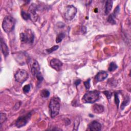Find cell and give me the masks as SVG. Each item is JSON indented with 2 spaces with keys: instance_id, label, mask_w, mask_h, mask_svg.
<instances>
[{
  "instance_id": "obj_13",
  "label": "cell",
  "mask_w": 131,
  "mask_h": 131,
  "mask_svg": "<svg viewBox=\"0 0 131 131\" xmlns=\"http://www.w3.org/2000/svg\"><path fill=\"white\" fill-rule=\"evenodd\" d=\"M1 46L2 53L5 57H7L9 54V49L7 45L5 43V42H3L2 39H1Z\"/></svg>"
},
{
  "instance_id": "obj_17",
  "label": "cell",
  "mask_w": 131,
  "mask_h": 131,
  "mask_svg": "<svg viewBox=\"0 0 131 131\" xmlns=\"http://www.w3.org/2000/svg\"><path fill=\"white\" fill-rule=\"evenodd\" d=\"M117 68H118V66L115 63L112 62L110 64V66L108 68V70H109V71L113 72V71L116 70L117 69Z\"/></svg>"
},
{
  "instance_id": "obj_19",
  "label": "cell",
  "mask_w": 131,
  "mask_h": 131,
  "mask_svg": "<svg viewBox=\"0 0 131 131\" xmlns=\"http://www.w3.org/2000/svg\"><path fill=\"white\" fill-rule=\"evenodd\" d=\"M115 16L113 15V14H111L109 15L108 19V21L109 23L112 25H114L116 24V22L115 20Z\"/></svg>"
},
{
  "instance_id": "obj_23",
  "label": "cell",
  "mask_w": 131,
  "mask_h": 131,
  "mask_svg": "<svg viewBox=\"0 0 131 131\" xmlns=\"http://www.w3.org/2000/svg\"><path fill=\"white\" fill-rule=\"evenodd\" d=\"M31 89V87L30 85H25L23 88V90L24 91V93H28Z\"/></svg>"
},
{
  "instance_id": "obj_29",
  "label": "cell",
  "mask_w": 131,
  "mask_h": 131,
  "mask_svg": "<svg viewBox=\"0 0 131 131\" xmlns=\"http://www.w3.org/2000/svg\"><path fill=\"white\" fill-rule=\"evenodd\" d=\"M104 94H105V95L107 97L108 99H110L111 97V96H112V93L109 91H104Z\"/></svg>"
},
{
  "instance_id": "obj_30",
  "label": "cell",
  "mask_w": 131,
  "mask_h": 131,
  "mask_svg": "<svg viewBox=\"0 0 131 131\" xmlns=\"http://www.w3.org/2000/svg\"><path fill=\"white\" fill-rule=\"evenodd\" d=\"M81 80H77V81H75V85L77 86V85H79L80 83H81Z\"/></svg>"
},
{
  "instance_id": "obj_12",
  "label": "cell",
  "mask_w": 131,
  "mask_h": 131,
  "mask_svg": "<svg viewBox=\"0 0 131 131\" xmlns=\"http://www.w3.org/2000/svg\"><path fill=\"white\" fill-rule=\"evenodd\" d=\"M108 76V74L107 72L101 71L99 72L95 77V80L96 82H102L105 80Z\"/></svg>"
},
{
  "instance_id": "obj_4",
  "label": "cell",
  "mask_w": 131,
  "mask_h": 131,
  "mask_svg": "<svg viewBox=\"0 0 131 131\" xmlns=\"http://www.w3.org/2000/svg\"><path fill=\"white\" fill-rule=\"evenodd\" d=\"M20 40L22 43L32 44L34 42V36L30 30H27L25 32L20 33Z\"/></svg>"
},
{
  "instance_id": "obj_24",
  "label": "cell",
  "mask_w": 131,
  "mask_h": 131,
  "mask_svg": "<svg viewBox=\"0 0 131 131\" xmlns=\"http://www.w3.org/2000/svg\"><path fill=\"white\" fill-rule=\"evenodd\" d=\"M36 77H37V80H38L39 83H41V82L43 81V80H44L43 77L42 76V75L41 72H40V73H39L38 74H37L36 75Z\"/></svg>"
},
{
  "instance_id": "obj_16",
  "label": "cell",
  "mask_w": 131,
  "mask_h": 131,
  "mask_svg": "<svg viewBox=\"0 0 131 131\" xmlns=\"http://www.w3.org/2000/svg\"><path fill=\"white\" fill-rule=\"evenodd\" d=\"M65 37V34L64 33L61 32L59 33L56 38V43H59L60 42H62L63 40L64 39Z\"/></svg>"
},
{
  "instance_id": "obj_1",
  "label": "cell",
  "mask_w": 131,
  "mask_h": 131,
  "mask_svg": "<svg viewBox=\"0 0 131 131\" xmlns=\"http://www.w3.org/2000/svg\"><path fill=\"white\" fill-rule=\"evenodd\" d=\"M49 107L51 118L55 117L58 114L60 110V99L57 97H53L50 100Z\"/></svg>"
},
{
  "instance_id": "obj_11",
  "label": "cell",
  "mask_w": 131,
  "mask_h": 131,
  "mask_svg": "<svg viewBox=\"0 0 131 131\" xmlns=\"http://www.w3.org/2000/svg\"><path fill=\"white\" fill-rule=\"evenodd\" d=\"M88 129L92 131H99L101 129V125L96 121H93L88 125Z\"/></svg>"
},
{
  "instance_id": "obj_3",
  "label": "cell",
  "mask_w": 131,
  "mask_h": 131,
  "mask_svg": "<svg viewBox=\"0 0 131 131\" xmlns=\"http://www.w3.org/2000/svg\"><path fill=\"white\" fill-rule=\"evenodd\" d=\"M99 97V92L97 90L89 91L84 96L83 100L86 103H93L98 100Z\"/></svg>"
},
{
  "instance_id": "obj_6",
  "label": "cell",
  "mask_w": 131,
  "mask_h": 131,
  "mask_svg": "<svg viewBox=\"0 0 131 131\" xmlns=\"http://www.w3.org/2000/svg\"><path fill=\"white\" fill-rule=\"evenodd\" d=\"M14 77L17 82L23 84L28 79V74L25 70L20 69L15 74Z\"/></svg>"
},
{
  "instance_id": "obj_22",
  "label": "cell",
  "mask_w": 131,
  "mask_h": 131,
  "mask_svg": "<svg viewBox=\"0 0 131 131\" xmlns=\"http://www.w3.org/2000/svg\"><path fill=\"white\" fill-rule=\"evenodd\" d=\"M6 119H7L6 114H5V113H1V125H2L3 123H4V122H5Z\"/></svg>"
},
{
  "instance_id": "obj_7",
  "label": "cell",
  "mask_w": 131,
  "mask_h": 131,
  "mask_svg": "<svg viewBox=\"0 0 131 131\" xmlns=\"http://www.w3.org/2000/svg\"><path fill=\"white\" fill-rule=\"evenodd\" d=\"M77 13V9L73 5H69L67 7L65 13V19L68 21H71L74 19Z\"/></svg>"
},
{
  "instance_id": "obj_15",
  "label": "cell",
  "mask_w": 131,
  "mask_h": 131,
  "mask_svg": "<svg viewBox=\"0 0 131 131\" xmlns=\"http://www.w3.org/2000/svg\"><path fill=\"white\" fill-rule=\"evenodd\" d=\"M113 2L111 0L107 1L105 5V14H108L112 10V8L113 7Z\"/></svg>"
},
{
  "instance_id": "obj_28",
  "label": "cell",
  "mask_w": 131,
  "mask_h": 131,
  "mask_svg": "<svg viewBox=\"0 0 131 131\" xmlns=\"http://www.w3.org/2000/svg\"><path fill=\"white\" fill-rule=\"evenodd\" d=\"M119 10H120V9H119V6H117L116 7L114 11V13H113V14L115 16H116L119 13Z\"/></svg>"
},
{
  "instance_id": "obj_20",
  "label": "cell",
  "mask_w": 131,
  "mask_h": 131,
  "mask_svg": "<svg viewBox=\"0 0 131 131\" xmlns=\"http://www.w3.org/2000/svg\"><path fill=\"white\" fill-rule=\"evenodd\" d=\"M21 15L24 20H30V16L28 12H26L25 11H22L21 12Z\"/></svg>"
},
{
  "instance_id": "obj_10",
  "label": "cell",
  "mask_w": 131,
  "mask_h": 131,
  "mask_svg": "<svg viewBox=\"0 0 131 131\" xmlns=\"http://www.w3.org/2000/svg\"><path fill=\"white\" fill-rule=\"evenodd\" d=\"M37 7L34 5V4H32L29 8V10L28 13L30 16V20L32 21H36L38 19V15L37 13Z\"/></svg>"
},
{
  "instance_id": "obj_18",
  "label": "cell",
  "mask_w": 131,
  "mask_h": 131,
  "mask_svg": "<svg viewBox=\"0 0 131 131\" xmlns=\"http://www.w3.org/2000/svg\"><path fill=\"white\" fill-rule=\"evenodd\" d=\"M41 95L43 97L47 98L50 96V92L46 89H43L41 93Z\"/></svg>"
},
{
  "instance_id": "obj_14",
  "label": "cell",
  "mask_w": 131,
  "mask_h": 131,
  "mask_svg": "<svg viewBox=\"0 0 131 131\" xmlns=\"http://www.w3.org/2000/svg\"><path fill=\"white\" fill-rule=\"evenodd\" d=\"M92 110L93 112L97 113V114H100L103 112L104 108L102 105L98 104H95L92 107Z\"/></svg>"
},
{
  "instance_id": "obj_27",
  "label": "cell",
  "mask_w": 131,
  "mask_h": 131,
  "mask_svg": "<svg viewBox=\"0 0 131 131\" xmlns=\"http://www.w3.org/2000/svg\"><path fill=\"white\" fill-rule=\"evenodd\" d=\"M115 103H116V104L117 105V107L118 108L119 106V104L120 101L119 99V97H118L117 93L115 94Z\"/></svg>"
},
{
  "instance_id": "obj_8",
  "label": "cell",
  "mask_w": 131,
  "mask_h": 131,
  "mask_svg": "<svg viewBox=\"0 0 131 131\" xmlns=\"http://www.w3.org/2000/svg\"><path fill=\"white\" fill-rule=\"evenodd\" d=\"M29 64L32 75L36 76L37 74L40 72V67L38 62L36 60L30 59L29 60Z\"/></svg>"
},
{
  "instance_id": "obj_26",
  "label": "cell",
  "mask_w": 131,
  "mask_h": 131,
  "mask_svg": "<svg viewBox=\"0 0 131 131\" xmlns=\"http://www.w3.org/2000/svg\"><path fill=\"white\" fill-rule=\"evenodd\" d=\"M84 85L87 90H89L90 87V79H88L87 81L84 82Z\"/></svg>"
},
{
  "instance_id": "obj_25",
  "label": "cell",
  "mask_w": 131,
  "mask_h": 131,
  "mask_svg": "<svg viewBox=\"0 0 131 131\" xmlns=\"http://www.w3.org/2000/svg\"><path fill=\"white\" fill-rule=\"evenodd\" d=\"M130 102V98H127V99H126L125 100V101L123 102V103H122V105H121V109L123 110L124 109V108L127 105V104H128V103H129Z\"/></svg>"
},
{
  "instance_id": "obj_9",
  "label": "cell",
  "mask_w": 131,
  "mask_h": 131,
  "mask_svg": "<svg viewBox=\"0 0 131 131\" xmlns=\"http://www.w3.org/2000/svg\"><path fill=\"white\" fill-rule=\"evenodd\" d=\"M50 65L52 68H53L57 71H60L63 66V63L59 59L56 58L51 59L50 62Z\"/></svg>"
},
{
  "instance_id": "obj_5",
  "label": "cell",
  "mask_w": 131,
  "mask_h": 131,
  "mask_svg": "<svg viewBox=\"0 0 131 131\" xmlns=\"http://www.w3.org/2000/svg\"><path fill=\"white\" fill-rule=\"evenodd\" d=\"M31 116L32 112H31L27 113V114L20 116L16 121L15 126L18 128H20L25 126L30 119Z\"/></svg>"
},
{
  "instance_id": "obj_21",
  "label": "cell",
  "mask_w": 131,
  "mask_h": 131,
  "mask_svg": "<svg viewBox=\"0 0 131 131\" xmlns=\"http://www.w3.org/2000/svg\"><path fill=\"white\" fill-rule=\"evenodd\" d=\"M58 46L56 45V46H54L53 47H51V48L50 49H48L46 50V52H47L48 53H52V52L56 51L58 48Z\"/></svg>"
},
{
  "instance_id": "obj_2",
  "label": "cell",
  "mask_w": 131,
  "mask_h": 131,
  "mask_svg": "<svg viewBox=\"0 0 131 131\" xmlns=\"http://www.w3.org/2000/svg\"><path fill=\"white\" fill-rule=\"evenodd\" d=\"M15 21L11 16H6L2 23V27L5 32L9 33L12 31L15 27Z\"/></svg>"
}]
</instances>
